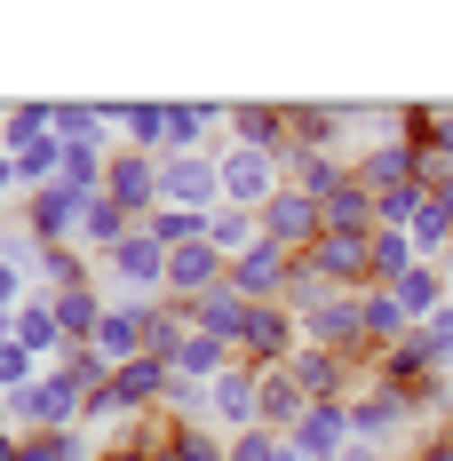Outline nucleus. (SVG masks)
Segmentation results:
<instances>
[{"mask_svg":"<svg viewBox=\"0 0 453 461\" xmlns=\"http://www.w3.org/2000/svg\"><path fill=\"white\" fill-rule=\"evenodd\" d=\"M215 167H223V207H239V215H263L278 191H286V159H278V151H247V143H231Z\"/></svg>","mask_w":453,"mask_h":461,"instance_id":"1","label":"nucleus"},{"mask_svg":"<svg viewBox=\"0 0 453 461\" xmlns=\"http://www.w3.org/2000/svg\"><path fill=\"white\" fill-rule=\"evenodd\" d=\"M159 199L168 207H191V215H215L223 207V167L199 159V151H168L159 159Z\"/></svg>","mask_w":453,"mask_h":461,"instance_id":"2","label":"nucleus"},{"mask_svg":"<svg viewBox=\"0 0 453 461\" xmlns=\"http://www.w3.org/2000/svg\"><path fill=\"white\" fill-rule=\"evenodd\" d=\"M311 263H318V278H326L334 294H366V286H374V239L326 230V239L311 247Z\"/></svg>","mask_w":453,"mask_h":461,"instance_id":"3","label":"nucleus"},{"mask_svg":"<svg viewBox=\"0 0 453 461\" xmlns=\"http://www.w3.org/2000/svg\"><path fill=\"white\" fill-rule=\"evenodd\" d=\"M286 278H294V255L271 247V239H255V247L223 271V286H239L247 303H286Z\"/></svg>","mask_w":453,"mask_h":461,"instance_id":"4","label":"nucleus"},{"mask_svg":"<svg viewBox=\"0 0 453 461\" xmlns=\"http://www.w3.org/2000/svg\"><path fill=\"white\" fill-rule=\"evenodd\" d=\"M255 223H263V239H271V247H286V255H311L318 230H326V223H318V199H311V191H294V184L278 191Z\"/></svg>","mask_w":453,"mask_h":461,"instance_id":"5","label":"nucleus"},{"mask_svg":"<svg viewBox=\"0 0 453 461\" xmlns=\"http://www.w3.org/2000/svg\"><path fill=\"white\" fill-rule=\"evenodd\" d=\"M80 406H88V390H80L72 374H48L41 390H16V398H8V414L32 421V429H72V414H80Z\"/></svg>","mask_w":453,"mask_h":461,"instance_id":"6","label":"nucleus"},{"mask_svg":"<svg viewBox=\"0 0 453 461\" xmlns=\"http://www.w3.org/2000/svg\"><path fill=\"white\" fill-rule=\"evenodd\" d=\"M286 454H303V461H342V454H350V406H311V414L286 429Z\"/></svg>","mask_w":453,"mask_h":461,"instance_id":"7","label":"nucleus"},{"mask_svg":"<svg viewBox=\"0 0 453 461\" xmlns=\"http://www.w3.org/2000/svg\"><path fill=\"white\" fill-rule=\"evenodd\" d=\"M207 398H215V421H223L231 438H239V429H263V374L247 366V358H239V366H231Z\"/></svg>","mask_w":453,"mask_h":461,"instance_id":"8","label":"nucleus"},{"mask_svg":"<svg viewBox=\"0 0 453 461\" xmlns=\"http://www.w3.org/2000/svg\"><path fill=\"white\" fill-rule=\"evenodd\" d=\"M143 319H151V303H120V311H104V326H95V350H104L112 366L143 358Z\"/></svg>","mask_w":453,"mask_h":461,"instance_id":"9","label":"nucleus"},{"mask_svg":"<svg viewBox=\"0 0 453 461\" xmlns=\"http://www.w3.org/2000/svg\"><path fill=\"white\" fill-rule=\"evenodd\" d=\"M231 128L247 151H278L286 159V104H231Z\"/></svg>","mask_w":453,"mask_h":461,"instance_id":"10","label":"nucleus"},{"mask_svg":"<svg viewBox=\"0 0 453 461\" xmlns=\"http://www.w3.org/2000/svg\"><path fill=\"white\" fill-rule=\"evenodd\" d=\"M112 271L128 278V286H159V278H168V247H159L151 230H128V239L112 247Z\"/></svg>","mask_w":453,"mask_h":461,"instance_id":"11","label":"nucleus"},{"mask_svg":"<svg viewBox=\"0 0 453 461\" xmlns=\"http://www.w3.org/2000/svg\"><path fill=\"white\" fill-rule=\"evenodd\" d=\"M112 207H128V215H136V207H151V199H159V159H151V151H136V159H112Z\"/></svg>","mask_w":453,"mask_h":461,"instance_id":"12","label":"nucleus"},{"mask_svg":"<svg viewBox=\"0 0 453 461\" xmlns=\"http://www.w3.org/2000/svg\"><path fill=\"white\" fill-rule=\"evenodd\" d=\"M303 414H311L303 382H294L286 366H271V374H263V429H271V438H286V429H294Z\"/></svg>","mask_w":453,"mask_h":461,"instance_id":"13","label":"nucleus"},{"mask_svg":"<svg viewBox=\"0 0 453 461\" xmlns=\"http://www.w3.org/2000/svg\"><path fill=\"white\" fill-rule=\"evenodd\" d=\"M231 366H239V350L215 342V334H191V342L176 350V382H223Z\"/></svg>","mask_w":453,"mask_h":461,"instance_id":"14","label":"nucleus"},{"mask_svg":"<svg viewBox=\"0 0 453 461\" xmlns=\"http://www.w3.org/2000/svg\"><path fill=\"white\" fill-rule=\"evenodd\" d=\"M88 191H72V184H56V191H41V207H32V239H56V230H72V223H88Z\"/></svg>","mask_w":453,"mask_h":461,"instance_id":"15","label":"nucleus"},{"mask_svg":"<svg viewBox=\"0 0 453 461\" xmlns=\"http://www.w3.org/2000/svg\"><path fill=\"white\" fill-rule=\"evenodd\" d=\"M390 294H398V311H406L413 326H421V319H438V311H446V278H438V263H421V271H406L398 286H390Z\"/></svg>","mask_w":453,"mask_h":461,"instance_id":"16","label":"nucleus"},{"mask_svg":"<svg viewBox=\"0 0 453 461\" xmlns=\"http://www.w3.org/2000/svg\"><path fill=\"white\" fill-rule=\"evenodd\" d=\"M215 120H231V104H207V95H199V104H168V143H176V151H191Z\"/></svg>","mask_w":453,"mask_h":461,"instance_id":"17","label":"nucleus"},{"mask_svg":"<svg viewBox=\"0 0 453 461\" xmlns=\"http://www.w3.org/2000/svg\"><path fill=\"white\" fill-rule=\"evenodd\" d=\"M406 271H421L413 239H406V230H374V286H398Z\"/></svg>","mask_w":453,"mask_h":461,"instance_id":"18","label":"nucleus"},{"mask_svg":"<svg viewBox=\"0 0 453 461\" xmlns=\"http://www.w3.org/2000/svg\"><path fill=\"white\" fill-rule=\"evenodd\" d=\"M56 326H64L72 342H95V326H104V303H95L88 286H64V294H56Z\"/></svg>","mask_w":453,"mask_h":461,"instance_id":"19","label":"nucleus"},{"mask_svg":"<svg viewBox=\"0 0 453 461\" xmlns=\"http://www.w3.org/2000/svg\"><path fill=\"white\" fill-rule=\"evenodd\" d=\"M56 334H64V326H56V303H24V319H16V342H24V350H48Z\"/></svg>","mask_w":453,"mask_h":461,"instance_id":"20","label":"nucleus"},{"mask_svg":"<svg viewBox=\"0 0 453 461\" xmlns=\"http://www.w3.org/2000/svg\"><path fill=\"white\" fill-rule=\"evenodd\" d=\"M95 120H104V104H56V136H72V143H80V151H88Z\"/></svg>","mask_w":453,"mask_h":461,"instance_id":"21","label":"nucleus"},{"mask_svg":"<svg viewBox=\"0 0 453 461\" xmlns=\"http://www.w3.org/2000/svg\"><path fill=\"white\" fill-rule=\"evenodd\" d=\"M16 461H80V446H72V429H41V438H24Z\"/></svg>","mask_w":453,"mask_h":461,"instance_id":"22","label":"nucleus"},{"mask_svg":"<svg viewBox=\"0 0 453 461\" xmlns=\"http://www.w3.org/2000/svg\"><path fill=\"white\" fill-rule=\"evenodd\" d=\"M48 120H56V104H16V112H8V143H24V151H32V136H41Z\"/></svg>","mask_w":453,"mask_h":461,"instance_id":"23","label":"nucleus"},{"mask_svg":"<svg viewBox=\"0 0 453 461\" xmlns=\"http://www.w3.org/2000/svg\"><path fill=\"white\" fill-rule=\"evenodd\" d=\"M286 454V438H271V429H239L231 438V461H278Z\"/></svg>","mask_w":453,"mask_h":461,"instance_id":"24","label":"nucleus"},{"mask_svg":"<svg viewBox=\"0 0 453 461\" xmlns=\"http://www.w3.org/2000/svg\"><path fill=\"white\" fill-rule=\"evenodd\" d=\"M32 382V350L24 342H0V390H24Z\"/></svg>","mask_w":453,"mask_h":461,"instance_id":"25","label":"nucleus"},{"mask_svg":"<svg viewBox=\"0 0 453 461\" xmlns=\"http://www.w3.org/2000/svg\"><path fill=\"white\" fill-rule=\"evenodd\" d=\"M56 167H64V151H48V143H32V151L16 159V176H56Z\"/></svg>","mask_w":453,"mask_h":461,"instance_id":"26","label":"nucleus"},{"mask_svg":"<svg viewBox=\"0 0 453 461\" xmlns=\"http://www.w3.org/2000/svg\"><path fill=\"white\" fill-rule=\"evenodd\" d=\"M413 461H453V446H446V438H421V446H413Z\"/></svg>","mask_w":453,"mask_h":461,"instance_id":"27","label":"nucleus"},{"mask_svg":"<svg viewBox=\"0 0 453 461\" xmlns=\"http://www.w3.org/2000/svg\"><path fill=\"white\" fill-rule=\"evenodd\" d=\"M8 303H16V271L0 263V311H8Z\"/></svg>","mask_w":453,"mask_h":461,"instance_id":"28","label":"nucleus"},{"mask_svg":"<svg viewBox=\"0 0 453 461\" xmlns=\"http://www.w3.org/2000/svg\"><path fill=\"white\" fill-rule=\"evenodd\" d=\"M438 438H446V446H453V406H446V414H438Z\"/></svg>","mask_w":453,"mask_h":461,"instance_id":"29","label":"nucleus"},{"mask_svg":"<svg viewBox=\"0 0 453 461\" xmlns=\"http://www.w3.org/2000/svg\"><path fill=\"white\" fill-rule=\"evenodd\" d=\"M278 461H303V454H278Z\"/></svg>","mask_w":453,"mask_h":461,"instance_id":"30","label":"nucleus"}]
</instances>
